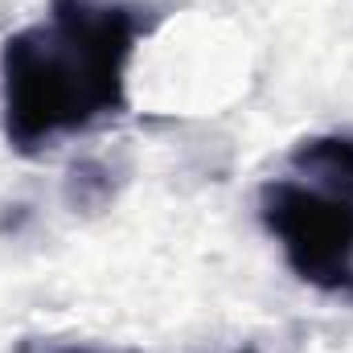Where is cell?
Returning <instances> with one entry per match:
<instances>
[{"label": "cell", "mask_w": 353, "mask_h": 353, "mask_svg": "<svg viewBox=\"0 0 353 353\" xmlns=\"http://www.w3.org/2000/svg\"><path fill=\"white\" fill-rule=\"evenodd\" d=\"M148 33L136 0H50L0 46V123L21 157L128 111V66Z\"/></svg>", "instance_id": "cell-1"}, {"label": "cell", "mask_w": 353, "mask_h": 353, "mask_svg": "<svg viewBox=\"0 0 353 353\" xmlns=\"http://www.w3.org/2000/svg\"><path fill=\"white\" fill-rule=\"evenodd\" d=\"M259 218L300 283L353 304V132L300 140L263 181Z\"/></svg>", "instance_id": "cell-2"}, {"label": "cell", "mask_w": 353, "mask_h": 353, "mask_svg": "<svg viewBox=\"0 0 353 353\" xmlns=\"http://www.w3.org/2000/svg\"><path fill=\"white\" fill-rule=\"evenodd\" d=\"M25 353H132V350H103V345H70V341H50V345H25Z\"/></svg>", "instance_id": "cell-3"}, {"label": "cell", "mask_w": 353, "mask_h": 353, "mask_svg": "<svg viewBox=\"0 0 353 353\" xmlns=\"http://www.w3.org/2000/svg\"><path fill=\"white\" fill-rule=\"evenodd\" d=\"M243 353H255V350H243Z\"/></svg>", "instance_id": "cell-4"}]
</instances>
